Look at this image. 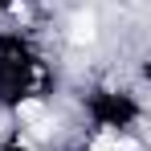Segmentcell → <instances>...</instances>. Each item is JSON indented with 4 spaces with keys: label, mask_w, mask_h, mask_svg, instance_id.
<instances>
[{
    "label": "cell",
    "mask_w": 151,
    "mask_h": 151,
    "mask_svg": "<svg viewBox=\"0 0 151 151\" xmlns=\"http://www.w3.org/2000/svg\"><path fill=\"white\" fill-rule=\"evenodd\" d=\"M21 119H25V123H37V119H45V106H41V102H21Z\"/></svg>",
    "instance_id": "obj_3"
},
{
    "label": "cell",
    "mask_w": 151,
    "mask_h": 151,
    "mask_svg": "<svg viewBox=\"0 0 151 151\" xmlns=\"http://www.w3.org/2000/svg\"><path fill=\"white\" fill-rule=\"evenodd\" d=\"M90 151H139L131 139H114V135H102V139H94L90 143Z\"/></svg>",
    "instance_id": "obj_2"
},
{
    "label": "cell",
    "mask_w": 151,
    "mask_h": 151,
    "mask_svg": "<svg viewBox=\"0 0 151 151\" xmlns=\"http://www.w3.org/2000/svg\"><path fill=\"white\" fill-rule=\"evenodd\" d=\"M33 135H37V139H49V135H53V123H49V119H37V123H33Z\"/></svg>",
    "instance_id": "obj_4"
},
{
    "label": "cell",
    "mask_w": 151,
    "mask_h": 151,
    "mask_svg": "<svg viewBox=\"0 0 151 151\" xmlns=\"http://www.w3.org/2000/svg\"><path fill=\"white\" fill-rule=\"evenodd\" d=\"M98 37V25H94V17L90 12H82V17H74V29H70V41L74 45H90Z\"/></svg>",
    "instance_id": "obj_1"
}]
</instances>
